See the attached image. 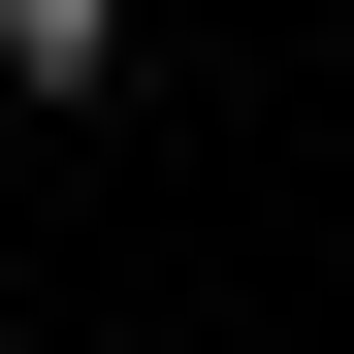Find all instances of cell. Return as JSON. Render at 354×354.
<instances>
[{"label": "cell", "mask_w": 354, "mask_h": 354, "mask_svg": "<svg viewBox=\"0 0 354 354\" xmlns=\"http://www.w3.org/2000/svg\"><path fill=\"white\" fill-rule=\"evenodd\" d=\"M129 65H161V0H0V97H32V129H97Z\"/></svg>", "instance_id": "1"}]
</instances>
